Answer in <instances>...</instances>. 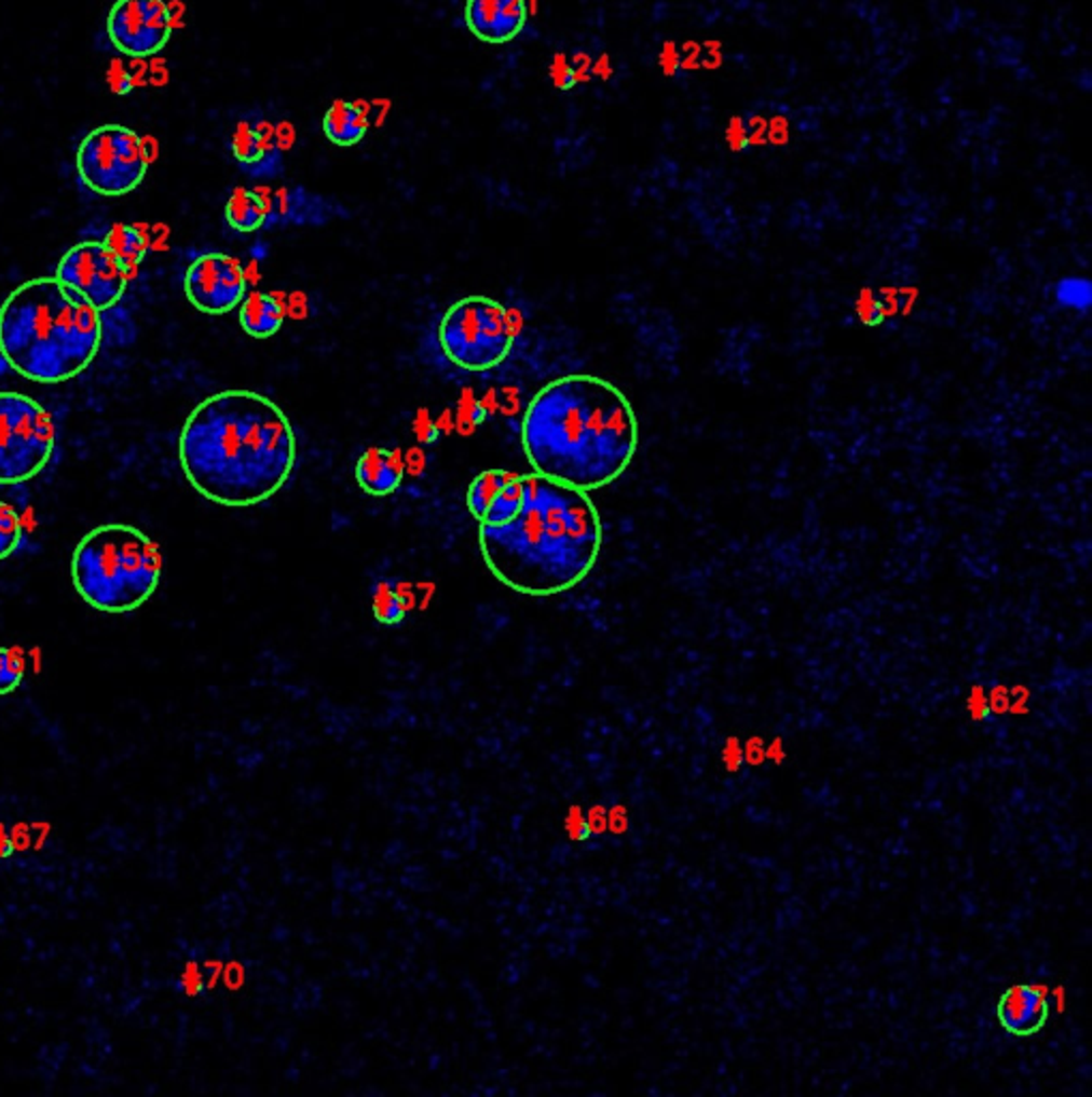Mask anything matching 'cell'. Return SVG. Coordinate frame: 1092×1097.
<instances>
[{
    "instance_id": "cell-1",
    "label": "cell",
    "mask_w": 1092,
    "mask_h": 1097,
    "mask_svg": "<svg viewBox=\"0 0 1092 1097\" xmlns=\"http://www.w3.org/2000/svg\"><path fill=\"white\" fill-rule=\"evenodd\" d=\"M298 457L296 431L273 399L254 391H221L187 416L178 459L189 485L228 509L264 504L289 480Z\"/></svg>"
},
{
    "instance_id": "cell-2",
    "label": "cell",
    "mask_w": 1092,
    "mask_h": 1097,
    "mask_svg": "<svg viewBox=\"0 0 1092 1097\" xmlns=\"http://www.w3.org/2000/svg\"><path fill=\"white\" fill-rule=\"evenodd\" d=\"M641 429L630 399L609 380L574 374L543 387L521 422V442L534 474L598 491L634 461Z\"/></svg>"
},
{
    "instance_id": "cell-3",
    "label": "cell",
    "mask_w": 1092,
    "mask_h": 1097,
    "mask_svg": "<svg viewBox=\"0 0 1092 1097\" xmlns=\"http://www.w3.org/2000/svg\"><path fill=\"white\" fill-rule=\"evenodd\" d=\"M525 502L504 526H480L478 545L491 574L525 596L576 587L596 566L604 528L587 491L523 474Z\"/></svg>"
},
{
    "instance_id": "cell-4",
    "label": "cell",
    "mask_w": 1092,
    "mask_h": 1097,
    "mask_svg": "<svg viewBox=\"0 0 1092 1097\" xmlns=\"http://www.w3.org/2000/svg\"><path fill=\"white\" fill-rule=\"evenodd\" d=\"M101 339V311L56 276L17 285L0 307V354L37 384L80 376L95 361Z\"/></svg>"
},
{
    "instance_id": "cell-5",
    "label": "cell",
    "mask_w": 1092,
    "mask_h": 1097,
    "mask_svg": "<svg viewBox=\"0 0 1092 1097\" xmlns=\"http://www.w3.org/2000/svg\"><path fill=\"white\" fill-rule=\"evenodd\" d=\"M161 570L159 545L127 524L91 530L71 557L76 592L104 613H129L148 602L159 587Z\"/></svg>"
},
{
    "instance_id": "cell-6",
    "label": "cell",
    "mask_w": 1092,
    "mask_h": 1097,
    "mask_svg": "<svg viewBox=\"0 0 1092 1097\" xmlns=\"http://www.w3.org/2000/svg\"><path fill=\"white\" fill-rule=\"evenodd\" d=\"M515 337L513 313L500 300L480 294L450 304L439 324L443 354L465 371L500 367L510 356Z\"/></svg>"
},
{
    "instance_id": "cell-7",
    "label": "cell",
    "mask_w": 1092,
    "mask_h": 1097,
    "mask_svg": "<svg viewBox=\"0 0 1092 1097\" xmlns=\"http://www.w3.org/2000/svg\"><path fill=\"white\" fill-rule=\"evenodd\" d=\"M152 161L146 137L125 125H99L76 150L80 180L97 195L121 198L144 182Z\"/></svg>"
},
{
    "instance_id": "cell-8",
    "label": "cell",
    "mask_w": 1092,
    "mask_h": 1097,
    "mask_svg": "<svg viewBox=\"0 0 1092 1097\" xmlns=\"http://www.w3.org/2000/svg\"><path fill=\"white\" fill-rule=\"evenodd\" d=\"M56 446L50 411L24 393H0V485L32 480Z\"/></svg>"
},
{
    "instance_id": "cell-9",
    "label": "cell",
    "mask_w": 1092,
    "mask_h": 1097,
    "mask_svg": "<svg viewBox=\"0 0 1092 1097\" xmlns=\"http://www.w3.org/2000/svg\"><path fill=\"white\" fill-rule=\"evenodd\" d=\"M56 279L80 292L99 311L114 307L129 283V274L101 241L73 245L60 258Z\"/></svg>"
},
{
    "instance_id": "cell-10",
    "label": "cell",
    "mask_w": 1092,
    "mask_h": 1097,
    "mask_svg": "<svg viewBox=\"0 0 1092 1097\" xmlns=\"http://www.w3.org/2000/svg\"><path fill=\"white\" fill-rule=\"evenodd\" d=\"M110 43L125 56H156L172 39L174 11L165 0H117L106 19Z\"/></svg>"
},
{
    "instance_id": "cell-11",
    "label": "cell",
    "mask_w": 1092,
    "mask_h": 1097,
    "mask_svg": "<svg viewBox=\"0 0 1092 1097\" xmlns=\"http://www.w3.org/2000/svg\"><path fill=\"white\" fill-rule=\"evenodd\" d=\"M187 300L206 315H226L247 296V273L228 254H204L185 273Z\"/></svg>"
},
{
    "instance_id": "cell-12",
    "label": "cell",
    "mask_w": 1092,
    "mask_h": 1097,
    "mask_svg": "<svg viewBox=\"0 0 1092 1097\" xmlns=\"http://www.w3.org/2000/svg\"><path fill=\"white\" fill-rule=\"evenodd\" d=\"M523 476L508 470L480 472L467 489V509L480 526L510 524L523 509Z\"/></svg>"
},
{
    "instance_id": "cell-13",
    "label": "cell",
    "mask_w": 1092,
    "mask_h": 1097,
    "mask_svg": "<svg viewBox=\"0 0 1092 1097\" xmlns=\"http://www.w3.org/2000/svg\"><path fill=\"white\" fill-rule=\"evenodd\" d=\"M463 17L476 39L502 45L523 32L530 9L528 0H467Z\"/></svg>"
},
{
    "instance_id": "cell-14",
    "label": "cell",
    "mask_w": 1092,
    "mask_h": 1097,
    "mask_svg": "<svg viewBox=\"0 0 1092 1097\" xmlns=\"http://www.w3.org/2000/svg\"><path fill=\"white\" fill-rule=\"evenodd\" d=\"M230 148L234 159L254 176H276L281 170V150L274 144V127L260 112L236 123Z\"/></svg>"
},
{
    "instance_id": "cell-15",
    "label": "cell",
    "mask_w": 1092,
    "mask_h": 1097,
    "mask_svg": "<svg viewBox=\"0 0 1092 1097\" xmlns=\"http://www.w3.org/2000/svg\"><path fill=\"white\" fill-rule=\"evenodd\" d=\"M1050 986H1013L998 1003L1000 1025L1015 1035L1037 1033L1050 1016Z\"/></svg>"
},
{
    "instance_id": "cell-16",
    "label": "cell",
    "mask_w": 1092,
    "mask_h": 1097,
    "mask_svg": "<svg viewBox=\"0 0 1092 1097\" xmlns=\"http://www.w3.org/2000/svg\"><path fill=\"white\" fill-rule=\"evenodd\" d=\"M404 476H406L404 461L399 452L391 448L382 446L369 448L356 461V483L365 493L373 498L393 496L401 487Z\"/></svg>"
},
{
    "instance_id": "cell-17",
    "label": "cell",
    "mask_w": 1092,
    "mask_h": 1097,
    "mask_svg": "<svg viewBox=\"0 0 1092 1097\" xmlns=\"http://www.w3.org/2000/svg\"><path fill=\"white\" fill-rule=\"evenodd\" d=\"M322 130H324V136L337 146H343V148L356 146L358 141H363V137L367 136V130H369L367 108L363 104H352V101L339 99L326 110Z\"/></svg>"
},
{
    "instance_id": "cell-18",
    "label": "cell",
    "mask_w": 1092,
    "mask_h": 1097,
    "mask_svg": "<svg viewBox=\"0 0 1092 1097\" xmlns=\"http://www.w3.org/2000/svg\"><path fill=\"white\" fill-rule=\"evenodd\" d=\"M241 326L254 339H271L285 320V309L278 298L267 292H254L241 302Z\"/></svg>"
},
{
    "instance_id": "cell-19",
    "label": "cell",
    "mask_w": 1092,
    "mask_h": 1097,
    "mask_svg": "<svg viewBox=\"0 0 1092 1097\" xmlns=\"http://www.w3.org/2000/svg\"><path fill=\"white\" fill-rule=\"evenodd\" d=\"M226 221L241 234H251L269 221V198L262 191L236 189L226 204Z\"/></svg>"
},
{
    "instance_id": "cell-20",
    "label": "cell",
    "mask_w": 1092,
    "mask_h": 1097,
    "mask_svg": "<svg viewBox=\"0 0 1092 1097\" xmlns=\"http://www.w3.org/2000/svg\"><path fill=\"white\" fill-rule=\"evenodd\" d=\"M101 243L117 256L127 274L134 273L148 254V236L129 224L112 226Z\"/></svg>"
},
{
    "instance_id": "cell-21",
    "label": "cell",
    "mask_w": 1092,
    "mask_h": 1097,
    "mask_svg": "<svg viewBox=\"0 0 1092 1097\" xmlns=\"http://www.w3.org/2000/svg\"><path fill=\"white\" fill-rule=\"evenodd\" d=\"M373 618L382 626H399L408 618V600L393 583H380L373 592Z\"/></svg>"
},
{
    "instance_id": "cell-22",
    "label": "cell",
    "mask_w": 1092,
    "mask_h": 1097,
    "mask_svg": "<svg viewBox=\"0 0 1092 1097\" xmlns=\"http://www.w3.org/2000/svg\"><path fill=\"white\" fill-rule=\"evenodd\" d=\"M1054 300L1059 307L1084 313L1092 304V285L1084 276H1065L1054 285Z\"/></svg>"
},
{
    "instance_id": "cell-23",
    "label": "cell",
    "mask_w": 1092,
    "mask_h": 1097,
    "mask_svg": "<svg viewBox=\"0 0 1092 1097\" xmlns=\"http://www.w3.org/2000/svg\"><path fill=\"white\" fill-rule=\"evenodd\" d=\"M26 676V656L19 648L0 646V696L13 692Z\"/></svg>"
},
{
    "instance_id": "cell-24",
    "label": "cell",
    "mask_w": 1092,
    "mask_h": 1097,
    "mask_svg": "<svg viewBox=\"0 0 1092 1097\" xmlns=\"http://www.w3.org/2000/svg\"><path fill=\"white\" fill-rule=\"evenodd\" d=\"M22 543V519L13 506L0 502V559L9 557Z\"/></svg>"
},
{
    "instance_id": "cell-25",
    "label": "cell",
    "mask_w": 1092,
    "mask_h": 1097,
    "mask_svg": "<svg viewBox=\"0 0 1092 1097\" xmlns=\"http://www.w3.org/2000/svg\"><path fill=\"white\" fill-rule=\"evenodd\" d=\"M550 80L557 89L561 91H570L576 86L578 82V73H576V67L568 63V58L563 54H557L550 63Z\"/></svg>"
},
{
    "instance_id": "cell-26",
    "label": "cell",
    "mask_w": 1092,
    "mask_h": 1097,
    "mask_svg": "<svg viewBox=\"0 0 1092 1097\" xmlns=\"http://www.w3.org/2000/svg\"><path fill=\"white\" fill-rule=\"evenodd\" d=\"M726 141H728L731 150H743L746 146H750L748 125L741 119H731V123L726 127Z\"/></svg>"
},
{
    "instance_id": "cell-27",
    "label": "cell",
    "mask_w": 1092,
    "mask_h": 1097,
    "mask_svg": "<svg viewBox=\"0 0 1092 1097\" xmlns=\"http://www.w3.org/2000/svg\"><path fill=\"white\" fill-rule=\"evenodd\" d=\"M660 67L667 76H675L678 69L682 67V58H680V52H678V45L673 41H667L663 45V52H660Z\"/></svg>"
},
{
    "instance_id": "cell-28",
    "label": "cell",
    "mask_w": 1092,
    "mask_h": 1097,
    "mask_svg": "<svg viewBox=\"0 0 1092 1097\" xmlns=\"http://www.w3.org/2000/svg\"><path fill=\"white\" fill-rule=\"evenodd\" d=\"M741 761H743V750H741L739 742L737 740H728V744L724 748V763H726V768L731 772H737Z\"/></svg>"
},
{
    "instance_id": "cell-29",
    "label": "cell",
    "mask_w": 1092,
    "mask_h": 1097,
    "mask_svg": "<svg viewBox=\"0 0 1092 1097\" xmlns=\"http://www.w3.org/2000/svg\"><path fill=\"white\" fill-rule=\"evenodd\" d=\"M968 707H970L972 718H979V720H981V718H985V716H987L989 705H987V699H985V694H983V690H981V688H974V690H972V694H970V699H968Z\"/></svg>"
},
{
    "instance_id": "cell-30",
    "label": "cell",
    "mask_w": 1092,
    "mask_h": 1097,
    "mask_svg": "<svg viewBox=\"0 0 1092 1097\" xmlns=\"http://www.w3.org/2000/svg\"><path fill=\"white\" fill-rule=\"evenodd\" d=\"M294 141H296V132H294V127H291L289 123H285V121H283L281 125H276V127H274V144L278 146V150H281V152H283V150H287V148H291V146H294Z\"/></svg>"
},
{
    "instance_id": "cell-31",
    "label": "cell",
    "mask_w": 1092,
    "mask_h": 1097,
    "mask_svg": "<svg viewBox=\"0 0 1092 1097\" xmlns=\"http://www.w3.org/2000/svg\"><path fill=\"white\" fill-rule=\"evenodd\" d=\"M743 759H746L748 763H752V766H759V763L765 759V750H763V742H761V737H754V740H750V742H748V746H746V750H743Z\"/></svg>"
},
{
    "instance_id": "cell-32",
    "label": "cell",
    "mask_w": 1092,
    "mask_h": 1097,
    "mask_svg": "<svg viewBox=\"0 0 1092 1097\" xmlns=\"http://www.w3.org/2000/svg\"><path fill=\"white\" fill-rule=\"evenodd\" d=\"M767 134H769V139L774 144H784L789 139V125H787V121H782V119L772 121V125H767Z\"/></svg>"
},
{
    "instance_id": "cell-33",
    "label": "cell",
    "mask_w": 1092,
    "mask_h": 1097,
    "mask_svg": "<svg viewBox=\"0 0 1092 1097\" xmlns=\"http://www.w3.org/2000/svg\"><path fill=\"white\" fill-rule=\"evenodd\" d=\"M987 703H989V707H994L996 712H1005V709L1009 707V696L1005 694V690H996Z\"/></svg>"
},
{
    "instance_id": "cell-34",
    "label": "cell",
    "mask_w": 1092,
    "mask_h": 1097,
    "mask_svg": "<svg viewBox=\"0 0 1092 1097\" xmlns=\"http://www.w3.org/2000/svg\"><path fill=\"white\" fill-rule=\"evenodd\" d=\"M593 73H596V76H600V78H611L613 69H611V60H609V56H606V54L598 58V63L593 65Z\"/></svg>"
},
{
    "instance_id": "cell-35",
    "label": "cell",
    "mask_w": 1092,
    "mask_h": 1097,
    "mask_svg": "<svg viewBox=\"0 0 1092 1097\" xmlns=\"http://www.w3.org/2000/svg\"><path fill=\"white\" fill-rule=\"evenodd\" d=\"M765 757H769V759H776V761H782V759H784V750H782V742H780V740H776V742H774V746H772V748H769V750L765 753Z\"/></svg>"
},
{
    "instance_id": "cell-36",
    "label": "cell",
    "mask_w": 1092,
    "mask_h": 1097,
    "mask_svg": "<svg viewBox=\"0 0 1092 1097\" xmlns=\"http://www.w3.org/2000/svg\"><path fill=\"white\" fill-rule=\"evenodd\" d=\"M11 847H13L11 838H9V836L4 834V829L0 827V857H6V855L11 853Z\"/></svg>"
},
{
    "instance_id": "cell-37",
    "label": "cell",
    "mask_w": 1092,
    "mask_h": 1097,
    "mask_svg": "<svg viewBox=\"0 0 1092 1097\" xmlns=\"http://www.w3.org/2000/svg\"><path fill=\"white\" fill-rule=\"evenodd\" d=\"M484 418H487V410H484L480 404H474V406H472V422H474V424H480Z\"/></svg>"
},
{
    "instance_id": "cell-38",
    "label": "cell",
    "mask_w": 1092,
    "mask_h": 1097,
    "mask_svg": "<svg viewBox=\"0 0 1092 1097\" xmlns=\"http://www.w3.org/2000/svg\"><path fill=\"white\" fill-rule=\"evenodd\" d=\"M1054 994H1056V1001H1059V1012H1065V988H1056Z\"/></svg>"
}]
</instances>
